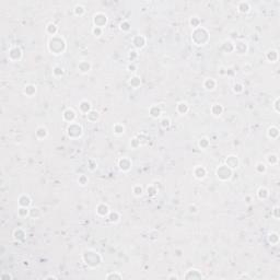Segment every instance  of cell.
<instances>
[{
    "label": "cell",
    "instance_id": "cell-10",
    "mask_svg": "<svg viewBox=\"0 0 280 280\" xmlns=\"http://www.w3.org/2000/svg\"><path fill=\"white\" fill-rule=\"evenodd\" d=\"M225 165H227L228 168H230L232 171L238 169V157H235V155H229V157L227 158V160H225Z\"/></svg>",
    "mask_w": 280,
    "mask_h": 280
},
{
    "label": "cell",
    "instance_id": "cell-48",
    "mask_svg": "<svg viewBox=\"0 0 280 280\" xmlns=\"http://www.w3.org/2000/svg\"><path fill=\"white\" fill-rule=\"evenodd\" d=\"M238 279H252V277L249 275H247V274H242V275L238 276Z\"/></svg>",
    "mask_w": 280,
    "mask_h": 280
},
{
    "label": "cell",
    "instance_id": "cell-31",
    "mask_svg": "<svg viewBox=\"0 0 280 280\" xmlns=\"http://www.w3.org/2000/svg\"><path fill=\"white\" fill-rule=\"evenodd\" d=\"M99 116H100L99 113H97L96 111H92V110L90 111L88 114H86V117H88V119H89L90 122H92V123H93V122H95V121H97V119H99Z\"/></svg>",
    "mask_w": 280,
    "mask_h": 280
},
{
    "label": "cell",
    "instance_id": "cell-40",
    "mask_svg": "<svg viewBox=\"0 0 280 280\" xmlns=\"http://www.w3.org/2000/svg\"><path fill=\"white\" fill-rule=\"evenodd\" d=\"M268 162L270 163V164H277L278 162V157L276 155H269L267 158Z\"/></svg>",
    "mask_w": 280,
    "mask_h": 280
},
{
    "label": "cell",
    "instance_id": "cell-46",
    "mask_svg": "<svg viewBox=\"0 0 280 280\" xmlns=\"http://www.w3.org/2000/svg\"><path fill=\"white\" fill-rule=\"evenodd\" d=\"M92 32H93V34H94L96 37H100L102 35V29H101V27H95L94 26V29L92 30Z\"/></svg>",
    "mask_w": 280,
    "mask_h": 280
},
{
    "label": "cell",
    "instance_id": "cell-53",
    "mask_svg": "<svg viewBox=\"0 0 280 280\" xmlns=\"http://www.w3.org/2000/svg\"><path fill=\"white\" fill-rule=\"evenodd\" d=\"M169 279H180L178 278V276H176V275H172V276H169Z\"/></svg>",
    "mask_w": 280,
    "mask_h": 280
},
{
    "label": "cell",
    "instance_id": "cell-4",
    "mask_svg": "<svg viewBox=\"0 0 280 280\" xmlns=\"http://www.w3.org/2000/svg\"><path fill=\"white\" fill-rule=\"evenodd\" d=\"M216 174H217L218 178H219L220 181H228V180L231 178V176H232V170L230 168H228L225 164L220 165L219 168L217 169Z\"/></svg>",
    "mask_w": 280,
    "mask_h": 280
},
{
    "label": "cell",
    "instance_id": "cell-13",
    "mask_svg": "<svg viewBox=\"0 0 280 280\" xmlns=\"http://www.w3.org/2000/svg\"><path fill=\"white\" fill-rule=\"evenodd\" d=\"M96 213L100 217H105L110 213V208L106 204H100L96 207Z\"/></svg>",
    "mask_w": 280,
    "mask_h": 280
},
{
    "label": "cell",
    "instance_id": "cell-12",
    "mask_svg": "<svg viewBox=\"0 0 280 280\" xmlns=\"http://www.w3.org/2000/svg\"><path fill=\"white\" fill-rule=\"evenodd\" d=\"M206 174H207V171H206V169H205L204 166L198 165V166H196V168L194 169V176L196 178H198V180L205 178L206 177Z\"/></svg>",
    "mask_w": 280,
    "mask_h": 280
},
{
    "label": "cell",
    "instance_id": "cell-8",
    "mask_svg": "<svg viewBox=\"0 0 280 280\" xmlns=\"http://www.w3.org/2000/svg\"><path fill=\"white\" fill-rule=\"evenodd\" d=\"M93 22H94L95 27H101V29H102L103 26H105L106 22H107V18H106V16L103 14V13H97V14L94 16Z\"/></svg>",
    "mask_w": 280,
    "mask_h": 280
},
{
    "label": "cell",
    "instance_id": "cell-17",
    "mask_svg": "<svg viewBox=\"0 0 280 280\" xmlns=\"http://www.w3.org/2000/svg\"><path fill=\"white\" fill-rule=\"evenodd\" d=\"M78 69L81 73H86L88 71H90V69H91V64L88 63V61H85V60H82V61H80V64L78 65Z\"/></svg>",
    "mask_w": 280,
    "mask_h": 280
},
{
    "label": "cell",
    "instance_id": "cell-51",
    "mask_svg": "<svg viewBox=\"0 0 280 280\" xmlns=\"http://www.w3.org/2000/svg\"><path fill=\"white\" fill-rule=\"evenodd\" d=\"M1 278H2V279H5V278H7V279H12L13 277L11 275H1Z\"/></svg>",
    "mask_w": 280,
    "mask_h": 280
},
{
    "label": "cell",
    "instance_id": "cell-28",
    "mask_svg": "<svg viewBox=\"0 0 280 280\" xmlns=\"http://www.w3.org/2000/svg\"><path fill=\"white\" fill-rule=\"evenodd\" d=\"M266 57H267L268 60L271 61V63H276V61L278 60V52L277 50H269V52L267 53Z\"/></svg>",
    "mask_w": 280,
    "mask_h": 280
},
{
    "label": "cell",
    "instance_id": "cell-26",
    "mask_svg": "<svg viewBox=\"0 0 280 280\" xmlns=\"http://www.w3.org/2000/svg\"><path fill=\"white\" fill-rule=\"evenodd\" d=\"M278 136H279V129L277 127H275V126H271L268 129V137L271 139H276L278 138Z\"/></svg>",
    "mask_w": 280,
    "mask_h": 280
},
{
    "label": "cell",
    "instance_id": "cell-45",
    "mask_svg": "<svg viewBox=\"0 0 280 280\" xmlns=\"http://www.w3.org/2000/svg\"><path fill=\"white\" fill-rule=\"evenodd\" d=\"M233 91L235 92V93H240V92L243 91V85L240 83H235L234 84V88H233Z\"/></svg>",
    "mask_w": 280,
    "mask_h": 280
},
{
    "label": "cell",
    "instance_id": "cell-54",
    "mask_svg": "<svg viewBox=\"0 0 280 280\" xmlns=\"http://www.w3.org/2000/svg\"><path fill=\"white\" fill-rule=\"evenodd\" d=\"M23 265H24V266H29L30 262H29V260H23Z\"/></svg>",
    "mask_w": 280,
    "mask_h": 280
},
{
    "label": "cell",
    "instance_id": "cell-3",
    "mask_svg": "<svg viewBox=\"0 0 280 280\" xmlns=\"http://www.w3.org/2000/svg\"><path fill=\"white\" fill-rule=\"evenodd\" d=\"M191 39H193V42H194L196 45L202 46V45H205L208 41H209V34H208V32L205 29H202V27H197V29H195V31L193 32V34H191Z\"/></svg>",
    "mask_w": 280,
    "mask_h": 280
},
{
    "label": "cell",
    "instance_id": "cell-33",
    "mask_svg": "<svg viewBox=\"0 0 280 280\" xmlns=\"http://www.w3.org/2000/svg\"><path fill=\"white\" fill-rule=\"evenodd\" d=\"M119 218H121V216H119V213L118 212H116V211H114V212H110L108 213V219H110V221L111 222H118L119 221Z\"/></svg>",
    "mask_w": 280,
    "mask_h": 280
},
{
    "label": "cell",
    "instance_id": "cell-19",
    "mask_svg": "<svg viewBox=\"0 0 280 280\" xmlns=\"http://www.w3.org/2000/svg\"><path fill=\"white\" fill-rule=\"evenodd\" d=\"M188 110H189V106L186 102H180L177 104V106H176V111H177L180 114H182V115L186 114V113L188 112Z\"/></svg>",
    "mask_w": 280,
    "mask_h": 280
},
{
    "label": "cell",
    "instance_id": "cell-1",
    "mask_svg": "<svg viewBox=\"0 0 280 280\" xmlns=\"http://www.w3.org/2000/svg\"><path fill=\"white\" fill-rule=\"evenodd\" d=\"M82 260L88 267L96 268L102 263V256L94 249H86L82 254Z\"/></svg>",
    "mask_w": 280,
    "mask_h": 280
},
{
    "label": "cell",
    "instance_id": "cell-27",
    "mask_svg": "<svg viewBox=\"0 0 280 280\" xmlns=\"http://www.w3.org/2000/svg\"><path fill=\"white\" fill-rule=\"evenodd\" d=\"M234 49H235L238 54H241L242 55V54H245L246 53V50H247V46H246V44H244L243 42H240L234 46Z\"/></svg>",
    "mask_w": 280,
    "mask_h": 280
},
{
    "label": "cell",
    "instance_id": "cell-50",
    "mask_svg": "<svg viewBox=\"0 0 280 280\" xmlns=\"http://www.w3.org/2000/svg\"><path fill=\"white\" fill-rule=\"evenodd\" d=\"M278 210H279V208H278V207H276L275 209H274V213H275V218H276V219H278V218H279V216L277 215V213H278Z\"/></svg>",
    "mask_w": 280,
    "mask_h": 280
},
{
    "label": "cell",
    "instance_id": "cell-44",
    "mask_svg": "<svg viewBox=\"0 0 280 280\" xmlns=\"http://www.w3.org/2000/svg\"><path fill=\"white\" fill-rule=\"evenodd\" d=\"M161 126H162L163 128H169L171 126V121L169 118H163L162 122H161Z\"/></svg>",
    "mask_w": 280,
    "mask_h": 280
},
{
    "label": "cell",
    "instance_id": "cell-7",
    "mask_svg": "<svg viewBox=\"0 0 280 280\" xmlns=\"http://www.w3.org/2000/svg\"><path fill=\"white\" fill-rule=\"evenodd\" d=\"M8 57H9V59H10L11 61H18V60H20V59H21V57H22V50L20 49L19 47H16V46H14V47H11L10 49H9Z\"/></svg>",
    "mask_w": 280,
    "mask_h": 280
},
{
    "label": "cell",
    "instance_id": "cell-15",
    "mask_svg": "<svg viewBox=\"0 0 280 280\" xmlns=\"http://www.w3.org/2000/svg\"><path fill=\"white\" fill-rule=\"evenodd\" d=\"M79 110H80V112L83 113V114H88V113L91 111V103L89 102V101H81L80 102V104H79Z\"/></svg>",
    "mask_w": 280,
    "mask_h": 280
},
{
    "label": "cell",
    "instance_id": "cell-21",
    "mask_svg": "<svg viewBox=\"0 0 280 280\" xmlns=\"http://www.w3.org/2000/svg\"><path fill=\"white\" fill-rule=\"evenodd\" d=\"M36 92V86L33 85V84H27V85L24 88V94L27 95V96H33Z\"/></svg>",
    "mask_w": 280,
    "mask_h": 280
},
{
    "label": "cell",
    "instance_id": "cell-2",
    "mask_svg": "<svg viewBox=\"0 0 280 280\" xmlns=\"http://www.w3.org/2000/svg\"><path fill=\"white\" fill-rule=\"evenodd\" d=\"M48 49L54 55H60L66 50V42L60 36H53L48 42Z\"/></svg>",
    "mask_w": 280,
    "mask_h": 280
},
{
    "label": "cell",
    "instance_id": "cell-9",
    "mask_svg": "<svg viewBox=\"0 0 280 280\" xmlns=\"http://www.w3.org/2000/svg\"><path fill=\"white\" fill-rule=\"evenodd\" d=\"M118 166H119V169H121L122 171L127 172V171L130 170L131 166H133V162H131L130 159H128L127 157L122 158V159L118 161Z\"/></svg>",
    "mask_w": 280,
    "mask_h": 280
},
{
    "label": "cell",
    "instance_id": "cell-18",
    "mask_svg": "<svg viewBox=\"0 0 280 280\" xmlns=\"http://www.w3.org/2000/svg\"><path fill=\"white\" fill-rule=\"evenodd\" d=\"M211 113H212V115H213V116H216V117H219V116L223 113L222 105L218 104V103L213 104L211 106Z\"/></svg>",
    "mask_w": 280,
    "mask_h": 280
},
{
    "label": "cell",
    "instance_id": "cell-36",
    "mask_svg": "<svg viewBox=\"0 0 280 280\" xmlns=\"http://www.w3.org/2000/svg\"><path fill=\"white\" fill-rule=\"evenodd\" d=\"M18 213L20 217H26L30 213V210L27 209V207H20L18 210Z\"/></svg>",
    "mask_w": 280,
    "mask_h": 280
},
{
    "label": "cell",
    "instance_id": "cell-6",
    "mask_svg": "<svg viewBox=\"0 0 280 280\" xmlns=\"http://www.w3.org/2000/svg\"><path fill=\"white\" fill-rule=\"evenodd\" d=\"M184 279L187 280H202L204 279V276H202V271L196 268H191L186 271V274L184 275Z\"/></svg>",
    "mask_w": 280,
    "mask_h": 280
},
{
    "label": "cell",
    "instance_id": "cell-29",
    "mask_svg": "<svg viewBox=\"0 0 280 280\" xmlns=\"http://www.w3.org/2000/svg\"><path fill=\"white\" fill-rule=\"evenodd\" d=\"M129 84H130L134 89H137V88H139L140 86V84H141V80H140V78L137 76H134L131 77L130 80H129Z\"/></svg>",
    "mask_w": 280,
    "mask_h": 280
},
{
    "label": "cell",
    "instance_id": "cell-14",
    "mask_svg": "<svg viewBox=\"0 0 280 280\" xmlns=\"http://www.w3.org/2000/svg\"><path fill=\"white\" fill-rule=\"evenodd\" d=\"M133 43H134L136 48H142L144 45H146V38H144L142 35H137V36H135L134 39H133Z\"/></svg>",
    "mask_w": 280,
    "mask_h": 280
},
{
    "label": "cell",
    "instance_id": "cell-37",
    "mask_svg": "<svg viewBox=\"0 0 280 280\" xmlns=\"http://www.w3.org/2000/svg\"><path fill=\"white\" fill-rule=\"evenodd\" d=\"M142 193H144V189H142V187L140 185H135L134 186V195L136 197H139L141 196Z\"/></svg>",
    "mask_w": 280,
    "mask_h": 280
},
{
    "label": "cell",
    "instance_id": "cell-49",
    "mask_svg": "<svg viewBox=\"0 0 280 280\" xmlns=\"http://www.w3.org/2000/svg\"><path fill=\"white\" fill-rule=\"evenodd\" d=\"M278 102H279V97H277V99H276V101H275V105H274V107H275L276 112H277V113H279V108H278Z\"/></svg>",
    "mask_w": 280,
    "mask_h": 280
},
{
    "label": "cell",
    "instance_id": "cell-20",
    "mask_svg": "<svg viewBox=\"0 0 280 280\" xmlns=\"http://www.w3.org/2000/svg\"><path fill=\"white\" fill-rule=\"evenodd\" d=\"M31 198H30L29 196H26V195H22L20 198H19V205H20V207H29L30 205H31Z\"/></svg>",
    "mask_w": 280,
    "mask_h": 280
},
{
    "label": "cell",
    "instance_id": "cell-5",
    "mask_svg": "<svg viewBox=\"0 0 280 280\" xmlns=\"http://www.w3.org/2000/svg\"><path fill=\"white\" fill-rule=\"evenodd\" d=\"M67 134L71 139H77L82 136V126L79 124L71 123L67 128Z\"/></svg>",
    "mask_w": 280,
    "mask_h": 280
},
{
    "label": "cell",
    "instance_id": "cell-38",
    "mask_svg": "<svg viewBox=\"0 0 280 280\" xmlns=\"http://www.w3.org/2000/svg\"><path fill=\"white\" fill-rule=\"evenodd\" d=\"M269 242L271 244H277L278 242H279V236H278L277 233H271V234H269Z\"/></svg>",
    "mask_w": 280,
    "mask_h": 280
},
{
    "label": "cell",
    "instance_id": "cell-24",
    "mask_svg": "<svg viewBox=\"0 0 280 280\" xmlns=\"http://www.w3.org/2000/svg\"><path fill=\"white\" fill-rule=\"evenodd\" d=\"M257 196H258L259 199H266L268 196H269V191L266 187H260V188L257 191Z\"/></svg>",
    "mask_w": 280,
    "mask_h": 280
},
{
    "label": "cell",
    "instance_id": "cell-30",
    "mask_svg": "<svg viewBox=\"0 0 280 280\" xmlns=\"http://www.w3.org/2000/svg\"><path fill=\"white\" fill-rule=\"evenodd\" d=\"M105 278L108 280H113V279H118V280H122L123 279V275L119 274L117 271H112V272H108L107 275L105 276Z\"/></svg>",
    "mask_w": 280,
    "mask_h": 280
},
{
    "label": "cell",
    "instance_id": "cell-23",
    "mask_svg": "<svg viewBox=\"0 0 280 280\" xmlns=\"http://www.w3.org/2000/svg\"><path fill=\"white\" fill-rule=\"evenodd\" d=\"M35 134H36V137L38 139H45L48 136V131L45 127H38V128L36 129V133H35Z\"/></svg>",
    "mask_w": 280,
    "mask_h": 280
},
{
    "label": "cell",
    "instance_id": "cell-22",
    "mask_svg": "<svg viewBox=\"0 0 280 280\" xmlns=\"http://www.w3.org/2000/svg\"><path fill=\"white\" fill-rule=\"evenodd\" d=\"M150 115H151V117L153 118H158L160 117V115H161V108L158 106V105H152L151 107H150Z\"/></svg>",
    "mask_w": 280,
    "mask_h": 280
},
{
    "label": "cell",
    "instance_id": "cell-41",
    "mask_svg": "<svg viewBox=\"0 0 280 280\" xmlns=\"http://www.w3.org/2000/svg\"><path fill=\"white\" fill-rule=\"evenodd\" d=\"M88 181H89V180H88V177H86L85 175H83V174H82V175L78 178V183L80 184L81 186L86 185V184H88Z\"/></svg>",
    "mask_w": 280,
    "mask_h": 280
},
{
    "label": "cell",
    "instance_id": "cell-43",
    "mask_svg": "<svg viewBox=\"0 0 280 280\" xmlns=\"http://www.w3.org/2000/svg\"><path fill=\"white\" fill-rule=\"evenodd\" d=\"M208 146H209V141H208V139H207V138H202V139H200V141H199V147H200V148L205 149V148H207Z\"/></svg>",
    "mask_w": 280,
    "mask_h": 280
},
{
    "label": "cell",
    "instance_id": "cell-34",
    "mask_svg": "<svg viewBox=\"0 0 280 280\" xmlns=\"http://www.w3.org/2000/svg\"><path fill=\"white\" fill-rule=\"evenodd\" d=\"M46 31H47L50 35L55 36V34L57 33V26H56L55 24L49 23V24H48V26H47V29H46Z\"/></svg>",
    "mask_w": 280,
    "mask_h": 280
},
{
    "label": "cell",
    "instance_id": "cell-25",
    "mask_svg": "<svg viewBox=\"0 0 280 280\" xmlns=\"http://www.w3.org/2000/svg\"><path fill=\"white\" fill-rule=\"evenodd\" d=\"M13 236H14V238H16V241H23L24 238H25V232L22 229H16L14 231V233H13Z\"/></svg>",
    "mask_w": 280,
    "mask_h": 280
},
{
    "label": "cell",
    "instance_id": "cell-35",
    "mask_svg": "<svg viewBox=\"0 0 280 280\" xmlns=\"http://www.w3.org/2000/svg\"><path fill=\"white\" fill-rule=\"evenodd\" d=\"M256 171L258 173H265L266 172V170H267V166H266V164H264L263 162H258L256 164Z\"/></svg>",
    "mask_w": 280,
    "mask_h": 280
},
{
    "label": "cell",
    "instance_id": "cell-39",
    "mask_svg": "<svg viewBox=\"0 0 280 280\" xmlns=\"http://www.w3.org/2000/svg\"><path fill=\"white\" fill-rule=\"evenodd\" d=\"M53 73H54L55 77H60L64 75V69L61 67H55L54 70H53Z\"/></svg>",
    "mask_w": 280,
    "mask_h": 280
},
{
    "label": "cell",
    "instance_id": "cell-11",
    "mask_svg": "<svg viewBox=\"0 0 280 280\" xmlns=\"http://www.w3.org/2000/svg\"><path fill=\"white\" fill-rule=\"evenodd\" d=\"M76 116H77L76 112H75L72 108H67V110H66L65 112H64V114H63L64 121L68 122V123H70V124L73 123V121H75Z\"/></svg>",
    "mask_w": 280,
    "mask_h": 280
},
{
    "label": "cell",
    "instance_id": "cell-42",
    "mask_svg": "<svg viewBox=\"0 0 280 280\" xmlns=\"http://www.w3.org/2000/svg\"><path fill=\"white\" fill-rule=\"evenodd\" d=\"M147 193H148V195H150V196H155V194L158 193V189L155 188V186H149L148 187V189H147Z\"/></svg>",
    "mask_w": 280,
    "mask_h": 280
},
{
    "label": "cell",
    "instance_id": "cell-52",
    "mask_svg": "<svg viewBox=\"0 0 280 280\" xmlns=\"http://www.w3.org/2000/svg\"><path fill=\"white\" fill-rule=\"evenodd\" d=\"M44 279H46V280H49V279H57V277H56V276H52V275H50V276H47V277H45Z\"/></svg>",
    "mask_w": 280,
    "mask_h": 280
},
{
    "label": "cell",
    "instance_id": "cell-32",
    "mask_svg": "<svg viewBox=\"0 0 280 280\" xmlns=\"http://www.w3.org/2000/svg\"><path fill=\"white\" fill-rule=\"evenodd\" d=\"M113 130H114V134L122 135L125 133V127H124V125H122V124H116V125L113 127Z\"/></svg>",
    "mask_w": 280,
    "mask_h": 280
},
{
    "label": "cell",
    "instance_id": "cell-16",
    "mask_svg": "<svg viewBox=\"0 0 280 280\" xmlns=\"http://www.w3.org/2000/svg\"><path fill=\"white\" fill-rule=\"evenodd\" d=\"M204 86H205V89L208 90V91H212V90L216 89V86H217V82H216L213 79L208 78V79H206V80H205Z\"/></svg>",
    "mask_w": 280,
    "mask_h": 280
},
{
    "label": "cell",
    "instance_id": "cell-47",
    "mask_svg": "<svg viewBox=\"0 0 280 280\" xmlns=\"http://www.w3.org/2000/svg\"><path fill=\"white\" fill-rule=\"evenodd\" d=\"M121 29L124 30V31H128L129 30V24L127 22H124V23L121 24Z\"/></svg>",
    "mask_w": 280,
    "mask_h": 280
}]
</instances>
